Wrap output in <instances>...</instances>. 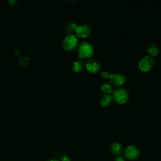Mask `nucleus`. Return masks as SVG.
I'll return each instance as SVG.
<instances>
[{
  "mask_svg": "<svg viewBox=\"0 0 161 161\" xmlns=\"http://www.w3.org/2000/svg\"><path fill=\"white\" fill-rule=\"evenodd\" d=\"M94 52V47L91 43L87 42H81L78 47V57L80 58L86 59L91 57Z\"/></svg>",
  "mask_w": 161,
  "mask_h": 161,
  "instance_id": "obj_1",
  "label": "nucleus"
},
{
  "mask_svg": "<svg viewBox=\"0 0 161 161\" xmlns=\"http://www.w3.org/2000/svg\"><path fill=\"white\" fill-rule=\"evenodd\" d=\"M129 97L127 90L123 87H119L113 91L112 98L119 104L125 103Z\"/></svg>",
  "mask_w": 161,
  "mask_h": 161,
  "instance_id": "obj_2",
  "label": "nucleus"
},
{
  "mask_svg": "<svg viewBox=\"0 0 161 161\" xmlns=\"http://www.w3.org/2000/svg\"><path fill=\"white\" fill-rule=\"evenodd\" d=\"M155 59L150 55H145L138 62V68L142 72H148L155 65Z\"/></svg>",
  "mask_w": 161,
  "mask_h": 161,
  "instance_id": "obj_3",
  "label": "nucleus"
},
{
  "mask_svg": "<svg viewBox=\"0 0 161 161\" xmlns=\"http://www.w3.org/2000/svg\"><path fill=\"white\" fill-rule=\"evenodd\" d=\"M62 47L66 50H72L78 45V39L74 34L67 35L62 41Z\"/></svg>",
  "mask_w": 161,
  "mask_h": 161,
  "instance_id": "obj_4",
  "label": "nucleus"
},
{
  "mask_svg": "<svg viewBox=\"0 0 161 161\" xmlns=\"http://www.w3.org/2000/svg\"><path fill=\"white\" fill-rule=\"evenodd\" d=\"M74 31L77 36L80 38H86L90 35L91 29L88 25L80 24L77 25Z\"/></svg>",
  "mask_w": 161,
  "mask_h": 161,
  "instance_id": "obj_5",
  "label": "nucleus"
},
{
  "mask_svg": "<svg viewBox=\"0 0 161 161\" xmlns=\"http://www.w3.org/2000/svg\"><path fill=\"white\" fill-rule=\"evenodd\" d=\"M109 82L114 86H121L126 80V77L121 73L116 72L111 74Z\"/></svg>",
  "mask_w": 161,
  "mask_h": 161,
  "instance_id": "obj_6",
  "label": "nucleus"
},
{
  "mask_svg": "<svg viewBox=\"0 0 161 161\" xmlns=\"http://www.w3.org/2000/svg\"><path fill=\"white\" fill-rule=\"evenodd\" d=\"M140 155V151L138 148L133 145H130L125 150V156L130 159L133 160L138 157Z\"/></svg>",
  "mask_w": 161,
  "mask_h": 161,
  "instance_id": "obj_7",
  "label": "nucleus"
},
{
  "mask_svg": "<svg viewBox=\"0 0 161 161\" xmlns=\"http://www.w3.org/2000/svg\"><path fill=\"white\" fill-rule=\"evenodd\" d=\"M85 66L88 71L93 74L97 73L101 69V65L99 62L95 59L89 60L86 62Z\"/></svg>",
  "mask_w": 161,
  "mask_h": 161,
  "instance_id": "obj_8",
  "label": "nucleus"
},
{
  "mask_svg": "<svg viewBox=\"0 0 161 161\" xmlns=\"http://www.w3.org/2000/svg\"><path fill=\"white\" fill-rule=\"evenodd\" d=\"M84 63L80 59L74 61L72 65V69L75 72H80L84 69Z\"/></svg>",
  "mask_w": 161,
  "mask_h": 161,
  "instance_id": "obj_9",
  "label": "nucleus"
},
{
  "mask_svg": "<svg viewBox=\"0 0 161 161\" xmlns=\"http://www.w3.org/2000/svg\"><path fill=\"white\" fill-rule=\"evenodd\" d=\"M112 96H111L108 94H103L100 98V103L103 106H109L112 101Z\"/></svg>",
  "mask_w": 161,
  "mask_h": 161,
  "instance_id": "obj_10",
  "label": "nucleus"
},
{
  "mask_svg": "<svg viewBox=\"0 0 161 161\" xmlns=\"http://www.w3.org/2000/svg\"><path fill=\"white\" fill-rule=\"evenodd\" d=\"M148 52L150 53V56L152 57H154L155 55H157L158 53V47H157V45L155 43H150L148 46Z\"/></svg>",
  "mask_w": 161,
  "mask_h": 161,
  "instance_id": "obj_11",
  "label": "nucleus"
},
{
  "mask_svg": "<svg viewBox=\"0 0 161 161\" xmlns=\"http://www.w3.org/2000/svg\"><path fill=\"white\" fill-rule=\"evenodd\" d=\"M111 150L114 154L118 155L122 151V146L119 143H114L111 147Z\"/></svg>",
  "mask_w": 161,
  "mask_h": 161,
  "instance_id": "obj_12",
  "label": "nucleus"
},
{
  "mask_svg": "<svg viewBox=\"0 0 161 161\" xmlns=\"http://www.w3.org/2000/svg\"><path fill=\"white\" fill-rule=\"evenodd\" d=\"M101 90L106 94H109L113 91V88L111 84L108 83H103L101 86Z\"/></svg>",
  "mask_w": 161,
  "mask_h": 161,
  "instance_id": "obj_13",
  "label": "nucleus"
},
{
  "mask_svg": "<svg viewBox=\"0 0 161 161\" xmlns=\"http://www.w3.org/2000/svg\"><path fill=\"white\" fill-rule=\"evenodd\" d=\"M77 26V24L75 22H69L66 26H65V29L68 32H72L73 30H75V28Z\"/></svg>",
  "mask_w": 161,
  "mask_h": 161,
  "instance_id": "obj_14",
  "label": "nucleus"
},
{
  "mask_svg": "<svg viewBox=\"0 0 161 161\" xmlns=\"http://www.w3.org/2000/svg\"><path fill=\"white\" fill-rule=\"evenodd\" d=\"M110 75H111V74H110L108 71H106V70H104V71H103V72H101V76H102L103 78H105V79L109 78Z\"/></svg>",
  "mask_w": 161,
  "mask_h": 161,
  "instance_id": "obj_15",
  "label": "nucleus"
},
{
  "mask_svg": "<svg viewBox=\"0 0 161 161\" xmlns=\"http://www.w3.org/2000/svg\"><path fill=\"white\" fill-rule=\"evenodd\" d=\"M115 161H125V159H124V157H122V156H119L118 157L116 158V160Z\"/></svg>",
  "mask_w": 161,
  "mask_h": 161,
  "instance_id": "obj_16",
  "label": "nucleus"
},
{
  "mask_svg": "<svg viewBox=\"0 0 161 161\" xmlns=\"http://www.w3.org/2000/svg\"><path fill=\"white\" fill-rule=\"evenodd\" d=\"M62 161H70V159H69V158L67 156L65 155V156H64V157H62Z\"/></svg>",
  "mask_w": 161,
  "mask_h": 161,
  "instance_id": "obj_17",
  "label": "nucleus"
},
{
  "mask_svg": "<svg viewBox=\"0 0 161 161\" xmlns=\"http://www.w3.org/2000/svg\"><path fill=\"white\" fill-rule=\"evenodd\" d=\"M48 161H59V160H49Z\"/></svg>",
  "mask_w": 161,
  "mask_h": 161,
  "instance_id": "obj_18",
  "label": "nucleus"
}]
</instances>
